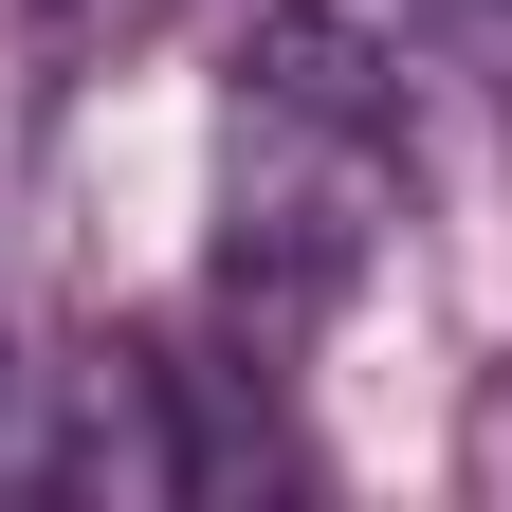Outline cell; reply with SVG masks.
Listing matches in <instances>:
<instances>
[{"label":"cell","instance_id":"1","mask_svg":"<svg viewBox=\"0 0 512 512\" xmlns=\"http://www.w3.org/2000/svg\"><path fill=\"white\" fill-rule=\"evenodd\" d=\"M384 220H403V92L384 55L330 37V19H275L238 55V147H220V293L238 330H311Z\"/></svg>","mask_w":512,"mask_h":512},{"label":"cell","instance_id":"2","mask_svg":"<svg viewBox=\"0 0 512 512\" xmlns=\"http://www.w3.org/2000/svg\"><path fill=\"white\" fill-rule=\"evenodd\" d=\"M494 37H512V0H494Z\"/></svg>","mask_w":512,"mask_h":512}]
</instances>
